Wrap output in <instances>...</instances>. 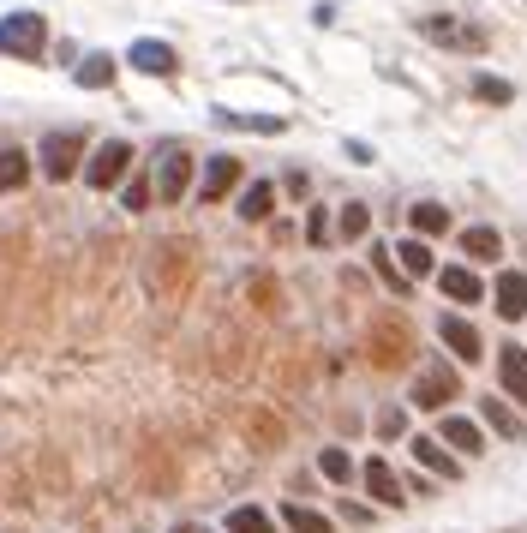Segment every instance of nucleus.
Segmentation results:
<instances>
[{"instance_id": "f257e3e1", "label": "nucleus", "mask_w": 527, "mask_h": 533, "mask_svg": "<svg viewBox=\"0 0 527 533\" xmlns=\"http://www.w3.org/2000/svg\"><path fill=\"white\" fill-rule=\"evenodd\" d=\"M42 48H48L42 12H6V18H0V54H12V60H42Z\"/></svg>"}, {"instance_id": "dca6fc26", "label": "nucleus", "mask_w": 527, "mask_h": 533, "mask_svg": "<svg viewBox=\"0 0 527 533\" xmlns=\"http://www.w3.org/2000/svg\"><path fill=\"white\" fill-rule=\"evenodd\" d=\"M462 252H468L474 264H492V258H504V240H498V228L474 222V228H462Z\"/></svg>"}, {"instance_id": "aec40b11", "label": "nucleus", "mask_w": 527, "mask_h": 533, "mask_svg": "<svg viewBox=\"0 0 527 533\" xmlns=\"http://www.w3.org/2000/svg\"><path fill=\"white\" fill-rule=\"evenodd\" d=\"M24 180H30V150L6 144V150H0V192H18Z\"/></svg>"}, {"instance_id": "0eeeda50", "label": "nucleus", "mask_w": 527, "mask_h": 533, "mask_svg": "<svg viewBox=\"0 0 527 533\" xmlns=\"http://www.w3.org/2000/svg\"><path fill=\"white\" fill-rule=\"evenodd\" d=\"M126 60H132L138 72H150V78H174V72H180V54H174L168 42H156V36H138V42L126 48Z\"/></svg>"}, {"instance_id": "473e14b6", "label": "nucleus", "mask_w": 527, "mask_h": 533, "mask_svg": "<svg viewBox=\"0 0 527 533\" xmlns=\"http://www.w3.org/2000/svg\"><path fill=\"white\" fill-rule=\"evenodd\" d=\"M186 533H198V528H186Z\"/></svg>"}, {"instance_id": "ddd939ff", "label": "nucleus", "mask_w": 527, "mask_h": 533, "mask_svg": "<svg viewBox=\"0 0 527 533\" xmlns=\"http://www.w3.org/2000/svg\"><path fill=\"white\" fill-rule=\"evenodd\" d=\"M438 288H444L456 306H480V300H486V282H480L468 264H450V270H438Z\"/></svg>"}, {"instance_id": "2eb2a0df", "label": "nucleus", "mask_w": 527, "mask_h": 533, "mask_svg": "<svg viewBox=\"0 0 527 533\" xmlns=\"http://www.w3.org/2000/svg\"><path fill=\"white\" fill-rule=\"evenodd\" d=\"M498 378H504V390L527 408V348H516V342L498 348Z\"/></svg>"}, {"instance_id": "cd10ccee", "label": "nucleus", "mask_w": 527, "mask_h": 533, "mask_svg": "<svg viewBox=\"0 0 527 533\" xmlns=\"http://www.w3.org/2000/svg\"><path fill=\"white\" fill-rule=\"evenodd\" d=\"M366 222H372V216H366V204H342L336 234H342V240H360V234H366Z\"/></svg>"}, {"instance_id": "bb28decb", "label": "nucleus", "mask_w": 527, "mask_h": 533, "mask_svg": "<svg viewBox=\"0 0 527 533\" xmlns=\"http://www.w3.org/2000/svg\"><path fill=\"white\" fill-rule=\"evenodd\" d=\"M372 270H378L390 288H408V270L396 264V252H390V246H372Z\"/></svg>"}, {"instance_id": "1a4fd4ad", "label": "nucleus", "mask_w": 527, "mask_h": 533, "mask_svg": "<svg viewBox=\"0 0 527 533\" xmlns=\"http://www.w3.org/2000/svg\"><path fill=\"white\" fill-rule=\"evenodd\" d=\"M360 480H366V492H372L378 504H390V510H402V504H408V486L396 480V468H390L384 456H372V462L360 468Z\"/></svg>"}, {"instance_id": "6e6552de", "label": "nucleus", "mask_w": 527, "mask_h": 533, "mask_svg": "<svg viewBox=\"0 0 527 533\" xmlns=\"http://www.w3.org/2000/svg\"><path fill=\"white\" fill-rule=\"evenodd\" d=\"M240 186V156H204V180H198V198L216 204Z\"/></svg>"}, {"instance_id": "6ab92c4d", "label": "nucleus", "mask_w": 527, "mask_h": 533, "mask_svg": "<svg viewBox=\"0 0 527 533\" xmlns=\"http://www.w3.org/2000/svg\"><path fill=\"white\" fill-rule=\"evenodd\" d=\"M396 264L408 270V282H420V276H432V246L414 234V240H402V246H396Z\"/></svg>"}, {"instance_id": "4be33fe9", "label": "nucleus", "mask_w": 527, "mask_h": 533, "mask_svg": "<svg viewBox=\"0 0 527 533\" xmlns=\"http://www.w3.org/2000/svg\"><path fill=\"white\" fill-rule=\"evenodd\" d=\"M480 414H486V426H492L498 438H510V444H516V438H522V432H527L522 420H516V414L504 408V402H498V396H486V402H480Z\"/></svg>"}, {"instance_id": "7ed1b4c3", "label": "nucleus", "mask_w": 527, "mask_h": 533, "mask_svg": "<svg viewBox=\"0 0 527 533\" xmlns=\"http://www.w3.org/2000/svg\"><path fill=\"white\" fill-rule=\"evenodd\" d=\"M36 162H42V174L48 180H72L78 174V162H84V132H48L42 138V150H36Z\"/></svg>"}, {"instance_id": "39448f33", "label": "nucleus", "mask_w": 527, "mask_h": 533, "mask_svg": "<svg viewBox=\"0 0 527 533\" xmlns=\"http://www.w3.org/2000/svg\"><path fill=\"white\" fill-rule=\"evenodd\" d=\"M420 36H426V42H444V48H462V54H468V48H474V54L486 48V30H474V24H456L450 12H432V18H420Z\"/></svg>"}, {"instance_id": "c756f323", "label": "nucleus", "mask_w": 527, "mask_h": 533, "mask_svg": "<svg viewBox=\"0 0 527 533\" xmlns=\"http://www.w3.org/2000/svg\"><path fill=\"white\" fill-rule=\"evenodd\" d=\"M120 204H126V210H144V204H150V186H144V180H126Z\"/></svg>"}, {"instance_id": "2f4dec72", "label": "nucleus", "mask_w": 527, "mask_h": 533, "mask_svg": "<svg viewBox=\"0 0 527 533\" xmlns=\"http://www.w3.org/2000/svg\"><path fill=\"white\" fill-rule=\"evenodd\" d=\"M378 432H384V438H402V432H408V414H402V408H390V414L378 420Z\"/></svg>"}, {"instance_id": "b1692460", "label": "nucleus", "mask_w": 527, "mask_h": 533, "mask_svg": "<svg viewBox=\"0 0 527 533\" xmlns=\"http://www.w3.org/2000/svg\"><path fill=\"white\" fill-rule=\"evenodd\" d=\"M228 533H276V522L258 504H240V510H228Z\"/></svg>"}, {"instance_id": "9d476101", "label": "nucleus", "mask_w": 527, "mask_h": 533, "mask_svg": "<svg viewBox=\"0 0 527 533\" xmlns=\"http://www.w3.org/2000/svg\"><path fill=\"white\" fill-rule=\"evenodd\" d=\"M408 456H414L432 480H456V474H462V462L444 450V438H408Z\"/></svg>"}, {"instance_id": "a878e982", "label": "nucleus", "mask_w": 527, "mask_h": 533, "mask_svg": "<svg viewBox=\"0 0 527 533\" xmlns=\"http://www.w3.org/2000/svg\"><path fill=\"white\" fill-rule=\"evenodd\" d=\"M474 96H480V102H492V108H510V102H516V90H510L504 78H486V72L474 78Z\"/></svg>"}, {"instance_id": "c85d7f7f", "label": "nucleus", "mask_w": 527, "mask_h": 533, "mask_svg": "<svg viewBox=\"0 0 527 533\" xmlns=\"http://www.w3.org/2000/svg\"><path fill=\"white\" fill-rule=\"evenodd\" d=\"M318 474H324V480H336V486H342V480H354V462H348V456H342V450H324V456H318Z\"/></svg>"}, {"instance_id": "412c9836", "label": "nucleus", "mask_w": 527, "mask_h": 533, "mask_svg": "<svg viewBox=\"0 0 527 533\" xmlns=\"http://www.w3.org/2000/svg\"><path fill=\"white\" fill-rule=\"evenodd\" d=\"M270 204H276V186H270V180H252V186L240 192V216H246V222H264Z\"/></svg>"}, {"instance_id": "4468645a", "label": "nucleus", "mask_w": 527, "mask_h": 533, "mask_svg": "<svg viewBox=\"0 0 527 533\" xmlns=\"http://www.w3.org/2000/svg\"><path fill=\"white\" fill-rule=\"evenodd\" d=\"M492 312H504V318H522L527 312V270H504L498 282H492Z\"/></svg>"}, {"instance_id": "393cba45", "label": "nucleus", "mask_w": 527, "mask_h": 533, "mask_svg": "<svg viewBox=\"0 0 527 533\" xmlns=\"http://www.w3.org/2000/svg\"><path fill=\"white\" fill-rule=\"evenodd\" d=\"M450 228V210L444 204H414V234L426 240V234H444Z\"/></svg>"}, {"instance_id": "a211bd4d", "label": "nucleus", "mask_w": 527, "mask_h": 533, "mask_svg": "<svg viewBox=\"0 0 527 533\" xmlns=\"http://www.w3.org/2000/svg\"><path fill=\"white\" fill-rule=\"evenodd\" d=\"M210 120H216V126H234V132H288L282 114H234V108H216Z\"/></svg>"}, {"instance_id": "5701e85b", "label": "nucleus", "mask_w": 527, "mask_h": 533, "mask_svg": "<svg viewBox=\"0 0 527 533\" xmlns=\"http://www.w3.org/2000/svg\"><path fill=\"white\" fill-rule=\"evenodd\" d=\"M282 528L288 533H336L330 516H318V510H306V504H282Z\"/></svg>"}, {"instance_id": "423d86ee", "label": "nucleus", "mask_w": 527, "mask_h": 533, "mask_svg": "<svg viewBox=\"0 0 527 533\" xmlns=\"http://www.w3.org/2000/svg\"><path fill=\"white\" fill-rule=\"evenodd\" d=\"M186 186H192V156H186L180 144H168L162 162H156V198H162V204H180Z\"/></svg>"}, {"instance_id": "f3484780", "label": "nucleus", "mask_w": 527, "mask_h": 533, "mask_svg": "<svg viewBox=\"0 0 527 533\" xmlns=\"http://www.w3.org/2000/svg\"><path fill=\"white\" fill-rule=\"evenodd\" d=\"M72 84L78 90H108L114 84V54H84L78 72H72Z\"/></svg>"}, {"instance_id": "20e7f679", "label": "nucleus", "mask_w": 527, "mask_h": 533, "mask_svg": "<svg viewBox=\"0 0 527 533\" xmlns=\"http://www.w3.org/2000/svg\"><path fill=\"white\" fill-rule=\"evenodd\" d=\"M456 396H462V378H456L450 360H432V366L414 378V402H420V408H450Z\"/></svg>"}, {"instance_id": "f8f14e48", "label": "nucleus", "mask_w": 527, "mask_h": 533, "mask_svg": "<svg viewBox=\"0 0 527 533\" xmlns=\"http://www.w3.org/2000/svg\"><path fill=\"white\" fill-rule=\"evenodd\" d=\"M438 438H444V450H462V456H480V450H486V432H480V420H468V414H444Z\"/></svg>"}, {"instance_id": "7c9ffc66", "label": "nucleus", "mask_w": 527, "mask_h": 533, "mask_svg": "<svg viewBox=\"0 0 527 533\" xmlns=\"http://www.w3.org/2000/svg\"><path fill=\"white\" fill-rule=\"evenodd\" d=\"M306 240H312V246H324V240H330V216H324V210H312V216H306Z\"/></svg>"}, {"instance_id": "f03ea898", "label": "nucleus", "mask_w": 527, "mask_h": 533, "mask_svg": "<svg viewBox=\"0 0 527 533\" xmlns=\"http://www.w3.org/2000/svg\"><path fill=\"white\" fill-rule=\"evenodd\" d=\"M126 168H132V144H126V138H102V144L90 150V162H84V186L108 192V186L126 180Z\"/></svg>"}, {"instance_id": "9b49d317", "label": "nucleus", "mask_w": 527, "mask_h": 533, "mask_svg": "<svg viewBox=\"0 0 527 533\" xmlns=\"http://www.w3.org/2000/svg\"><path fill=\"white\" fill-rule=\"evenodd\" d=\"M438 336H444L450 360H468V366L480 360V330H474L468 318H456V312H450V318H438Z\"/></svg>"}]
</instances>
